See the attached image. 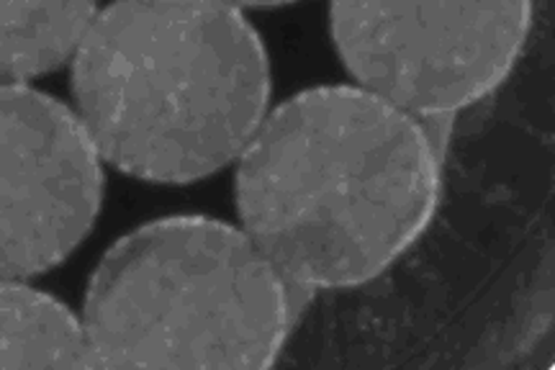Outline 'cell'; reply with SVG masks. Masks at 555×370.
I'll use <instances>...</instances> for the list:
<instances>
[{"mask_svg": "<svg viewBox=\"0 0 555 370\" xmlns=\"http://www.w3.org/2000/svg\"><path fill=\"white\" fill-rule=\"evenodd\" d=\"M442 155L420 118L358 86H319L270 111L240 157V221L294 285L356 289L425 234Z\"/></svg>", "mask_w": 555, "mask_h": 370, "instance_id": "6da1fadb", "label": "cell"}, {"mask_svg": "<svg viewBox=\"0 0 555 370\" xmlns=\"http://www.w3.org/2000/svg\"><path fill=\"white\" fill-rule=\"evenodd\" d=\"M103 163L185 186L242 157L270 114V62L232 3H114L69 69Z\"/></svg>", "mask_w": 555, "mask_h": 370, "instance_id": "7a4b0ae2", "label": "cell"}, {"mask_svg": "<svg viewBox=\"0 0 555 370\" xmlns=\"http://www.w3.org/2000/svg\"><path fill=\"white\" fill-rule=\"evenodd\" d=\"M314 289L291 285L245 229L165 216L111 244L82 306L99 368L273 366Z\"/></svg>", "mask_w": 555, "mask_h": 370, "instance_id": "3957f363", "label": "cell"}, {"mask_svg": "<svg viewBox=\"0 0 555 370\" xmlns=\"http://www.w3.org/2000/svg\"><path fill=\"white\" fill-rule=\"evenodd\" d=\"M530 26V3L330 5V34L350 78L414 118L455 116L496 90Z\"/></svg>", "mask_w": 555, "mask_h": 370, "instance_id": "277c9868", "label": "cell"}, {"mask_svg": "<svg viewBox=\"0 0 555 370\" xmlns=\"http://www.w3.org/2000/svg\"><path fill=\"white\" fill-rule=\"evenodd\" d=\"M3 281H31L65 263L103 204V157L75 109L29 86L0 90Z\"/></svg>", "mask_w": 555, "mask_h": 370, "instance_id": "5b68a950", "label": "cell"}, {"mask_svg": "<svg viewBox=\"0 0 555 370\" xmlns=\"http://www.w3.org/2000/svg\"><path fill=\"white\" fill-rule=\"evenodd\" d=\"M3 368H99L86 324L65 304L26 281H3Z\"/></svg>", "mask_w": 555, "mask_h": 370, "instance_id": "8992f818", "label": "cell"}, {"mask_svg": "<svg viewBox=\"0 0 555 370\" xmlns=\"http://www.w3.org/2000/svg\"><path fill=\"white\" fill-rule=\"evenodd\" d=\"M103 9L95 3H16L0 5L3 29V86H26L75 60Z\"/></svg>", "mask_w": 555, "mask_h": 370, "instance_id": "52a82bcc", "label": "cell"}]
</instances>
